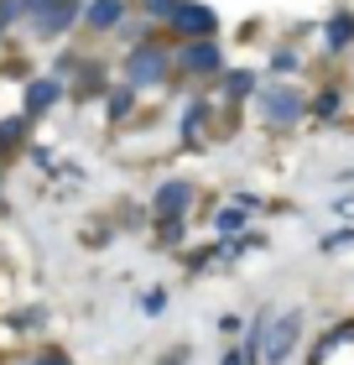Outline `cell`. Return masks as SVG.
Wrapping results in <instances>:
<instances>
[{"label":"cell","instance_id":"cell-5","mask_svg":"<svg viewBox=\"0 0 354 365\" xmlns=\"http://www.w3.org/2000/svg\"><path fill=\"white\" fill-rule=\"evenodd\" d=\"M182 63H188V68H198V73H209L214 63H219V53L209 42H198V47H188V53H182Z\"/></svg>","mask_w":354,"mask_h":365},{"label":"cell","instance_id":"cell-3","mask_svg":"<svg viewBox=\"0 0 354 365\" xmlns=\"http://www.w3.org/2000/svg\"><path fill=\"white\" fill-rule=\"evenodd\" d=\"M177 16H172V21L182 26V31H209L214 26V11L209 6H172Z\"/></svg>","mask_w":354,"mask_h":365},{"label":"cell","instance_id":"cell-8","mask_svg":"<svg viewBox=\"0 0 354 365\" xmlns=\"http://www.w3.org/2000/svg\"><path fill=\"white\" fill-rule=\"evenodd\" d=\"M182 204H188V188H182V182L162 188V198H157V209H167V214H172V209H182Z\"/></svg>","mask_w":354,"mask_h":365},{"label":"cell","instance_id":"cell-10","mask_svg":"<svg viewBox=\"0 0 354 365\" xmlns=\"http://www.w3.org/2000/svg\"><path fill=\"white\" fill-rule=\"evenodd\" d=\"M333 209H339V214H349V220H354V198H339Z\"/></svg>","mask_w":354,"mask_h":365},{"label":"cell","instance_id":"cell-12","mask_svg":"<svg viewBox=\"0 0 354 365\" xmlns=\"http://www.w3.org/2000/svg\"><path fill=\"white\" fill-rule=\"evenodd\" d=\"M42 365H63V360H42Z\"/></svg>","mask_w":354,"mask_h":365},{"label":"cell","instance_id":"cell-6","mask_svg":"<svg viewBox=\"0 0 354 365\" xmlns=\"http://www.w3.org/2000/svg\"><path fill=\"white\" fill-rule=\"evenodd\" d=\"M58 99V84H31L26 89V110H47Z\"/></svg>","mask_w":354,"mask_h":365},{"label":"cell","instance_id":"cell-1","mask_svg":"<svg viewBox=\"0 0 354 365\" xmlns=\"http://www.w3.org/2000/svg\"><path fill=\"white\" fill-rule=\"evenodd\" d=\"M297 334H302V313H286V319L271 329V339H266V360H271V365H281L286 355H292Z\"/></svg>","mask_w":354,"mask_h":365},{"label":"cell","instance_id":"cell-4","mask_svg":"<svg viewBox=\"0 0 354 365\" xmlns=\"http://www.w3.org/2000/svg\"><path fill=\"white\" fill-rule=\"evenodd\" d=\"M120 21V0H94L89 6V26H115Z\"/></svg>","mask_w":354,"mask_h":365},{"label":"cell","instance_id":"cell-2","mask_svg":"<svg viewBox=\"0 0 354 365\" xmlns=\"http://www.w3.org/2000/svg\"><path fill=\"white\" fill-rule=\"evenodd\" d=\"M162 73H167V53L162 47H141L136 63H130V78H136V84H157Z\"/></svg>","mask_w":354,"mask_h":365},{"label":"cell","instance_id":"cell-7","mask_svg":"<svg viewBox=\"0 0 354 365\" xmlns=\"http://www.w3.org/2000/svg\"><path fill=\"white\" fill-rule=\"evenodd\" d=\"M266 115H271V120H292V115H297L292 94H271V99H266Z\"/></svg>","mask_w":354,"mask_h":365},{"label":"cell","instance_id":"cell-9","mask_svg":"<svg viewBox=\"0 0 354 365\" xmlns=\"http://www.w3.org/2000/svg\"><path fill=\"white\" fill-rule=\"evenodd\" d=\"M21 6H26V11H53L58 0H21Z\"/></svg>","mask_w":354,"mask_h":365},{"label":"cell","instance_id":"cell-11","mask_svg":"<svg viewBox=\"0 0 354 365\" xmlns=\"http://www.w3.org/2000/svg\"><path fill=\"white\" fill-rule=\"evenodd\" d=\"M224 365H240V360H234V355H229V360H224Z\"/></svg>","mask_w":354,"mask_h":365}]
</instances>
